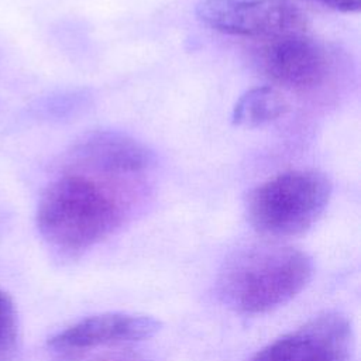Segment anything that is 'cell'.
<instances>
[{"label": "cell", "mask_w": 361, "mask_h": 361, "mask_svg": "<svg viewBox=\"0 0 361 361\" xmlns=\"http://www.w3.org/2000/svg\"><path fill=\"white\" fill-rule=\"evenodd\" d=\"M123 216L120 199L104 183L86 173L69 172L44 190L37 227L52 248L76 255L109 237Z\"/></svg>", "instance_id": "cell-1"}, {"label": "cell", "mask_w": 361, "mask_h": 361, "mask_svg": "<svg viewBox=\"0 0 361 361\" xmlns=\"http://www.w3.org/2000/svg\"><path fill=\"white\" fill-rule=\"evenodd\" d=\"M310 276L312 261L306 252L288 245L259 244L228 259L220 290L235 310L261 314L293 299Z\"/></svg>", "instance_id": "cell-2"}, {"label": "cell", "mask_w": 361, "mask_h": 361, "mask_svg": "<svg viewBox=\"0 0 361 361\" xmlns=\"http://www.w3.org/2000/svg\"><path fill=\"white\" fill-rule=\"evenodd\" d=\"M331 196L330 179L313 169L278 173L247 197V216L261 234L275 238L306 233L323 214Z\"/></svg>", "instance_id": "cell-3"}, {"label": "cell", "mask_w": 361, "mask_h": 361, "mask_svg": "<svg viewBox=\"0 0 361 361\" xmlns=\"http://www.w3.org/2000/svg\"><path fill=\"white\" fill-rule=\"evenodd\" d=\"M197 18L223 34L275 39L307 32V20L290 0H202Z\"/></svg>", "instance_id": "cell-4"}, {"label": "cell", "mask_w": 361, "mask_h": 361, "mask_svg": "<svg viewBox=\"0 0 361 361\" xmlns=\"http://www.w3.org/2000/svg\"><path fill=\"white\" fill-rule=\"evenodd\" d=\"M262 72L274 83L290 90H309L322 85L329 75L326 48L306 32L265 42L259 52Z\"/></svg>", "instance_id": "cell-5"}, {"label": "cell", "mask_w": 361, "mask_h": 361, "mask_svg": "<svg viewBox=\"0 0 361 361\" xmlns=\"http://www.w3.org/2000/svg\"><path fill=\"white\" fill-rule=\"evenodd\" d=\"M350 340L348 322L329 313L269 343L251 361H347Z\"/></svg>", "instance_id": "cell-6"}, {"label": "cell", "mask_w": 361, "mask_h": 361, "mask_svg": "<svg viewBox=\"0 0 361 361\" xmlns=\"http://www.w3.org/2000/svg\"><path fill=\"white\" fill-rule=\"evenodd\" d=\"M159 327V322L149 316L104 313L66 327L48 340V347L56 355L68 358L103 345L148 338Z\"/></svg>", "instance_id": "cell-7"}, {"label": "cell", "mask_w": 361, "mask_h": 361, "mask_svg": "<svg viewBox=\"0 0 361 361\" xmlns=\"http://www.w3.org/2000/svg\"><path fill=\"white\" fill-rule=\"evenodd\" d=\"M83 169L106 175H133L152 164L151 151L135 138L113 130H97L79 140L72 151Z\"/></svg>", "instance_id": "cell-8"}, {"label": "cell", "mask_w": 361, "mask_h": 361, "mask_svg": "<svg viewBox=\"0 0 361 361\" xmlns=\"http://www.w3.org/2000/svg\"><path fill=\"white\" fill-rule=\"evenodd\" d=\"M289 103L274 86H255L240 96L233 109V123L240 127H258L286 114Z\"/></svg>", "instance_id": "cell-9"}, {"label": "cell", "mask_w": 361, "mask_h": 361, "mask_svg": "<svg viewBox=\"0 0 361 361\" xmlns=\"http://www.w3.org/2000/svg\"><path fill=\"white\" fill-rule=\"evenodd\" d=\"M18 337L17 310L13 299L0 289V361H7L14 354Z\"/></svg>", "instance_id": "cell-10"}, {"label": "cell", "mask_w": 361, "mask_h": 361, "mask_svg": "<svg viewBox=\"0 0 361 361\" xmlns=\"http://www.w3.org/2000/svg\"><path fill=\"white\" fill-rule=\"evenodd\" d=\"M319 3L324 7L333 8L341 13H358L361 8V0H309Z\"/></svg>", "instance_id": "cell-11"}]
</instances>
